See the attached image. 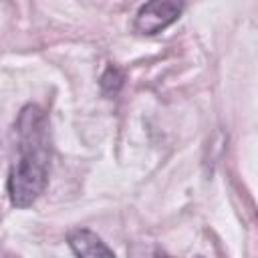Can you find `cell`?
Segmentation results:
<instances>
[{
    "instance_id": "cell-4",
    "label": "cell",
    "mask_w": 258,
    "mask_h": 258,
    "mask_svg": "<svg viewBox=\"0 0 258 258\" xmlns=\"http://www.w3.org/2000/svg\"><path fill=\"white\" fill-rule=\"evenodd\" d=\"M123 81H125L123 73H121L117 67H109V69L103 73V77H101V87H103V91H105L107 95H117L119 89L123 87Z\"/></svg>"
},
{
    "instance_id": "cell-1",
    "label": "cell",
    "mask_w": 258,
    "mask_h": 258,
    "mask_svg": "<svg viewBox=\"0 0 258 258\" xmlns=\"http://www.w3.org/2000/svg\"><path fill=\"white\" fill-rule=\"evenodd\" d=\"M18 161L12 163L6 189L14 208L32 206L48 183L50 169V139L48 121L40 107L26 105L16 119Z\"/></svg>"
},
{
    "instance_id": "cell-3",
    "label": "cell",
    "mask_w": 258,
    "mask_h": 258,
    "mask_svg": "<svg viewBox=\"0 0 258 258\" xmlns=\"http://www.w3.org/2000/svg\"><path fill=\"white\" fill-rule=\"evenodd\" d=\"M69 246L77 256H115L113 250L91 230H75L69 234Z\"/></svg>"
},
{
    "instance_id": "cell-2",
    "label": "cell",
    "mask_w": 258,
    "mask_h": 258,
    "mask_svg": "<svg viewBox=\"0 0 258 258\" xmlns=\"http://www.w3.org/2000/svg\"><path fill=\"white\" fill-rule=\"evenodd\" d=\"M185 8L183 0H147L135 14V30L141 34H157L173 24Z\"/></svg>"
}]
</instances>
